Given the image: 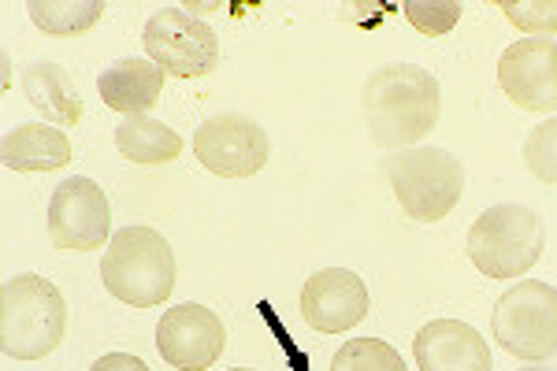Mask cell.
Instances as JSON below:
<instances>
[{
    "label": "cell",
    "mask_w": 557,
    "mask_h": 371,
    "mask_svg": "<svg viewBox=\"0 0 557 371\" xmlns=\"http://www.w3.org/2000/svg\"><path fill=\"white\" fill-rule=\"evenodd\" d=\"M364 123L383 149H412L435 131L443 112V89L431 71L417 63H386L364 83Z\"/></svg>",
    "instance_id": "obj_1"
},
{
    "label": "cell",
    "mask_w": 557,
    "mask_h": 371,
    "mask_svg": "<svg viewBox=\"0 0 557 371\" xmlns=\"http://www.w3.org/2000/svg\"><path fill=\"white\" fill-rule=\"evenodd\" d=\"M101 283L131 309H157L175 289L172 242L152 227H120L101 257Z\"/></svg>",
    "instance_id": "obj_2"
},
{
    "label": "cell",
    "mask_w": 557,
    "mask_h": 371,
    "mask_svg": "<svg viewBox=\"0 0 557 371\" xmlns=\"http://www.w3.org/2000/svg\"><path fill=\"white\" fill-rule=\"evenodd\" d=\"M67 305L49 279L23 271L0 289V349L15 360H41L64 342Z\"/></svg>",
    "instance_id": "obj_3"
},
{
    "label": "cell",
    "mask_w": 557,
    "mask_h": 371,
    "mask_svg": "<svg viewBox=\"0 0 557 371\" xmlns=\"http://www.w3.org/2000/svg\"><path fill=\"white\" fill-rule=\"evenodd\" d=\"M386 178L401 212L412 223H438L465 194V168L454 152L435 145H412L386 157Z\"/></svg>",
    "instance_id": "obj_4"
},
{
    "label": "cell",
    "mask_w": 557,
    "mask_h": 371,
    "mask_svg": "<svg viewBox=\"0 0 557 371\" xmlns=\"http://www.w3.org/2000/svg\"><path fill=\"white\" fill-rule=\"evenodd\" d=\"M469 260L487 279L528 275L546 246L543 220L528 205H494L469 227Z\"/></svg>",
    "instance_id": "obj_5"
},
{
    "label": "cell",
    "mask_w": 557,
    "mask_h": 371,
    "mask_svg": "<svg viewBox=\"0 0 557 371\" xmlns=\"http://www.w3.org/2000/svg\"><path fill=\"white\" fill-rule=\"evenodd\" d=\"M494 338L520 360H546L557 353V286L517 283L498 297L491 316Z\"/></svg>",
    "instance_id": "obj_6"
},
{
    "label": "cell",
    "mask_w": 557,
    "mask_h": 371,
    "mask_svg": "<svg viewBox=\"0 0 557 371\" xmlns=\"http://www.w3.org/2000/svg\"><path fill=\"white\" fill-rule=\"evenodd\" d=\"M141 45H146L149 60L164 75L175 78H205L220 63L215 30L197 15L183 12V8H160L157 15H149L146 30H141Z\"/></svg>",
    "instance_id": "obj_7"
},
{
    "label": "cell",
    "mask_w": 557,
    "mask_h": 371,
    "mask_svg": "<svg viewBox=\"0 0 557 371\" xmlns=\"http://www.w3.org/2000/svg\"><path fill=\"white\" fill-rule=\"evenodd\" d=\"M49 238L64 252H94L112 242V205L94 178L75 175L52 189Z\"/></svg>",
    "instance_id": "obj_8"
},
{
    "label": "cell",
    "mask_w": 557,
    "mask_h": 371,
    "mask_svg": "<svg viewBox=\"0 0 557 371\" xmlns=\"http://www.w3.org/2000/svg\"><path fill=\"white\" fill-rule=\"evenodd\" d=\"M194 152L212 175L249 178L268 164V131L242 112H215L194 134Z\"/></svg>",
    "instance_id": "obj_9"
},
{
    "label": "cell",
    "mask_w": 557,
    "mask_h": 371,
    "mask_svg": "<svg viewBox=\"0 0 557 371\" xmlns=\"http://www.w3.org/2000/svg\"><path fill=\"white\" fill-rule=\"evenodd\" d=\"M227 327L205 305H175L157 323V349L175 371H209L223 357Z\"/></svg>",
    "instance_id": "obj_10"
},
{
    "label": "cell",
    "mask_w": 557,
    "mask_h": 371,
    "mask_svg": "<svg viewBox=\"0 0 557 371\" xmlns=\"http://www.w3.org/2000/svg\"><path fill=\"white\" fill-rule=\"evenodd\" d=\"M498 86L524 112H557V41L524 38L498 60Z\"/></svg>",
    "instance_id": "obj_11"
},
{
    "label": "cell",
    "mask_w": 557,
    "mask_h": 371,
    "mask_svg": "<svg viewBox=\"0 0 557 371\" xmlns=\"http://www.w3.org/2000/svg\"><path fill=\"white\" fill-rule=\"evenodd\" d=\"M301 316L312 331L343 334L368 316V286L346 268H323L301 289Z\"/></svg>",
    "instance_id": "obj_12"
},
{
    "label": "cell",
    "mask_w": 557,
    "mask_h": 371,
    "mask_svg": "<svg viewBox=\"0 0 557 371\" xmlns=\"http://www.w3.org/2000/svg\"><path fill=\"white\" fill-rule=\"evenodd\" d=\"M420 371H491V349L480 331L461 320H435L412 342Z\"/></svg>",
    "instance_id": "obj_13"
},
{
    "label": "cell",
    "mask_w": 557,
    "mask_h": 371,
    "mask_svg": "<svg viewBox=\"0 0 557 371\" xmlns=\"http://www.w3.org/2000/svg\"><path fill=\"white\" fill-rule=\"evenodd\" d=\"M97 89H101V101L112 112H123L131 120V115H146L160 101V94H164V71L141 57L115 60L112 67H104L97 75Z\"/></svg>",
    "instance_id": "obj_14"
},
{
    "label": "cell",
    "mask_w": 557,
    "mask_h": 371,
    "mask_svg": "<svg viewBox=\"0 0 557 371\" xmlns=\"http://www.w3.org/2000/svg\"><path fill=\"white\" fill-rule=\"evenodd\" d=\"M23 94L52 126L83 123V112H86L83 94H78L71 75L60 63H49V60L30 63V67L23 71Z\"/></svg>",
    "instance_id": "obj_15"
},
{
    "label": "cell",
    "mask_w": 557,
    "mask_h": 371,
    "mask_svg": "<svg viewBox=\"0 0 557 371\" xmlns=\"http://www.w3.org/2000/svg\"><path fill=\"white\" fill-rule=\"evenodd\" d=\"M0 157H4V168L12 171H57L71 164V141L57 126L23 123L4 134Z\"/></svg>",
    "instance_id": "obj_16"
},
{
    "label": "cell",
    "mask_w": 557,
    "mask_h": 371,
    "mask_svg": "<svg viewBox=\"0 0 557 371\" xmlns=\"http://www.w3.org/2000/svg\"><path fill=\"white\" fill-rule=\"evenodd\" d=\"M115 149L131 164L157 168V164H172L178 152H183V138L168 123L152 120V115H131V120L115 126Z\"/></svg>",
    "instance_id": "obj_17"
},
{
    "label": "cell",
    "mask_w": 557,
    "mask_h": 371,
    "mask_svg": "<svg viewBox=\"0 0 557 371\" xmlns=\"http://www.w3.org/2000/svg\"><path fill=\"white\" fill-rule=\"evenodd\" d=\"M30 20L38 30L52 38H78L104 15L101 0H30L26 4Z\"/></svg>",
    "instance_id": "obj_18"
},
{
    "label": "cell",
    "mask_w": 557,
    "mask_h": 371,
    "mask_svg": "<svg viewBox=\"0 0 557 371\" xmlns=\"http://www.w3.org/2000/svg\"><path fill=\"white\" fill-rule=\"evenodd\" d=\"M331 371H409L401 353L380 338H354L331 360Z\"/></svg>",
    "instance_id": "obj_19"
},
{
    "label": "cell",
    "mask_w": 557,
    "mask_h": 371,
    "mask_svg": "<svg viewBox=\"0 0 557 371\" xmlns=\"http://www.w3.org/2000/svg\"><path fill=\"white\" fill-rule=\"evenodd\" d=\"M524 164L539 183L557 186V115L539 123L524 141Z\"/></svg>",
    "instance_id": "obj_20"
},
{
    "label": "cell",
    "mask_w": 557,
    "mask_h": 371,
    "mask_svg": "<svg viewBox=\"0 0 557 371\" xmlns=\"http://www.w3.org/2000/svg\"><path fill=\"white\" fill-rule=\"evenodd\" d=\"M465 8L457 0H409L406 4V20L417 26L428 38H438V34L454 30L457 20H461Z\"/></svg>",
    "instance_id": "obj_21"
},
{
    "label": "cell",
    "mask_w": 557,
    "mask_h": 371,
    "mask_svg": "<svg viewBox=\"0 0 557 371\" xmlns=\"http://www.w3.org/2000/svg\"><path fill=\"white\" fill-rule=\"evenodd\" d=\"M506 20L524 34H554L557 30V0H498Z\"/></svg>",
    "instance_id": "obj_22"
},
{
    "label": "cell",
    "mask_w": 557,
    "mask_h": 371,
    "mask_svg": "<svg viewBox=\"0 0 557 371\" xmlns=\"http://www.w3.org/2000/svg\"><path fill=\"white\" fill-rule=\"evenodd\" d=\"M89 371H149V364L141 357H131V353H108Z\"/></svg>",
    "instance_id": "obj_23"
},
{
    "label": "cell",
    "mask_w": 557,
    "mask_h": 371,
    "mask_svg": "<svg viewBox=\"0 0 557 371\" xmlns=\"http://www.w3.org/2000/svg\"><path fill=\"white\" fill-rule=\"evenodd\" d=\"M520 371H550V368H520Z\"/></svg>",
    "instance_id": "obj_24"
},
{
    "label": "cell",
    "mask_w": 557,
    "mask_h": 371,
    "mask_svg": "<svg viewBox=\"0 0 557 371\" xmlns=\"http://www.w3.org/2000/svg\"><path fill=\"white\" fill-rule=\"evenodd\" d=\"M231 371H253V368H231Z\"/></svg>",
    "instance_id": "obj_25"
}]
</instances>
